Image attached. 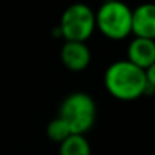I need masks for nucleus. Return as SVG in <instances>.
<instances>
[{
    "label": "nucleus",
    "instance_id": "f257e3e1",
    "mask_svg": "<svg viewBox=\"0 0 155 155\" xmlns=\"http://www.w3.org/2000/svg\"><path fill=\"white\" fill-rule=\"evenodd\" d=\"M104 87L117 101L131 103L143 98L148 92L145 69L127 59L110 63L104 72Z\"/></svg>",
    "mask_w": 155,
    "mask_h": 155
},
{
    "label": "nucleus",
    "instance_id": "f03ea898",
    "mask_svg": "<svg viewBox=\"0 0 155 155\" xmlns=\"http://www.w3.org/2000/svg\"><path fill=\"white\" fill-rule=\"evenodd\" d=\"M57 116L68 125L72 134L84 136L97 120V103L86 92H72L63 98Z\"/></svg>",
    "mask_w": 155,
    "mask_h": 155
},
{
    "label": "nucleus",
    "instance_id": "7ed1b4c3",
    "mask_svg": "<svg viewBox=\"0 0 155 155\" xmlns=\"http://www.w3.org/2000/svg\"><path fill=\"white\" fill-rule=\"evenodd\" d=\"M133 9L120 0H107L95 11V29L110 41L131 36Z\"/></svg>",
    "mask_w": 155,
    "mask_h": 155
},
{
    "label": "nucleus",
    "instance_id": "20e7f679",
    "mask_svg": "<svg viewBox=\"0 0 155 155\" xmlns=\"http://www.w3.org/2000/svg\"><path fill=\"white\" fill-rule=\"evenodd\" d=\"M57 30L65 41L87 42L95 33V11L86 3H72L60 15Z\"/></svg>",
    "mask_w": 155,
    "mask_h": 155
},
{
    "label": "nucleus",
    "instance_id": "39448f33",
    "mask_svg": "<svg viewBox=\"0 0 155 155\" xmlns=\"http://www.w3.org/2000/svg\"><path fill=\"white\" fill-rule=\"evenodd\" d=\"M92 60V53L86 42L78 41H65L60 48V62L62 65L72 71L81 72L84 71Z\"/></svg>",
    "mask_w": 155,
    "mask_h": 155
},
{
    "label": "nucleus",
    "instance_id": "423d86ee",
    "mask_svg": "<svg viewBox=\"0 0 155 155\" xmlns=\"http://www.w3.org/2000/svg\"><path fill=\"white\" fill-rule=\"evenodd\" d=\"M131 35L155 41V3L146 2L133 9Z\"/></svg>",
    "mask_w": 155,
    "mask_h": 155
},
{
    "label": "nucleus",
    "instance_id": "0eeeda50",
    "mask_svg": "<svg viewBox=\"0 0 155 155\" xmlns=\"http://www.w3.org/2000/svg\"><path fill=\"white\" fill-rule=\"evenodd\" d=\"M127 60L142 69H148L155 62V41L134 36L127 47Z\"/></svg>",
    "mask_w": 155,
    "mask_h": 155
},
{
    "label": "nucleus",
    "instance_id": "6e6552de",
    "mask_svg": "<svg viewBox=\"0 0 155 155\" xmlns=\"http://www.w3.org/2000/svg\"><path fill=\"white\" fill-rule=\"evenodd\" d=\"M59 155H92V148L86 136L71 134L59 145Z\"/></svg>",
    "mask_w": 155,
    "mask_h": 155
},
{
    "label": "nucleus",
    "instance_id": "1a4fd4ad",
    "mask_svg": "<svg viewBox=\"0 0 155 155\" xmlns=\"http://www.w3.org/2000/svg\"><path fill=\"white\" fill-rule=\"evenodd\" d=\"M47 137L54 142V143H62L65 139H68L72 133H71V130L68 128V125L59 117V116H56V117H53L51 120L48 122V125H47Z\"/></svg>",
    "mask_w": 155,
    "mask_h": 155
},
{
    "label": "nucleus",
    "instance_id": "9d476101",
    "mask_svg": "<svg viewBox=\"0 0 155 155\" xmlns=\"http://www.w3.org/2000/svg\"><path fill=\"white\" fill-rule=\"evenodd\" d=\"M145 74H146V81H148V87H149V92L155 91V62L148 68L145 69Z\"/></svg>",
    "mask_w": 155,
    "mask_h": 155
}]
</instances>
